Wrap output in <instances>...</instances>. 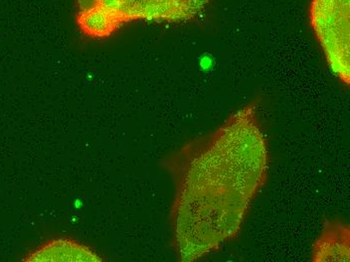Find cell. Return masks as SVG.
<instances>
[{
  "instance_id": "1",
  "label": "cell",
  "mask_w": 350,
  "mask_h": 262,
  "mask_svg": "<svg viewBox=\"0 0 350 262\" xmlns=\"http://www.w3.org/2000/svg\"><path fill=\"white\" fill-rule=\"evenodd\" d=\"M164 167L175 185L170 222L179 261L204 259L236 239L268 179V144L257 103L187 142Z\"/></svg>"
},
{
  "instance_id": "2",
  "label": "cell",
  "mask_w": 350,
  "mask_h": 262,
  "mask_svg": "<svg viewBox=\"0 0 350 262\" xmlns=\"http://www.w3.org/2000/svg\"><path fill=\"white\" fill-rule=\"evenodd\" d=\"M309 21L332 73L349 86L350 0H311Z\"/></svg>"
},
{
  "instance_id": "3",
  "label": "cell",
  "mask_w": 350,
  "mask_h": 262,
  "mask_svg": "<svg viewBox=\"0 0 350 262\" xmlns=\"http://www.w3.org/2000/svg\"><path fill=\"white\" fill-rule=\"evenodd\" d=\"M77 8L99 6L105 10L118 27L134 21L181 23L202 14L211 0H76Z\"/></svg>"
},
{
  "instance_id": "4",
  "label": "cell",
  "mask_w": 350,
  "mask_h": 262,
  "mask_svg": "<svg viewBox=\"0 0 350 262\" xmlns=\"http://www.w3.org/2000/svg\"><path fill=\"white\" fill-rule=\"evenodd\" d=\"M103 257L82 242L68 237H55L31 249L23 257L25 262H101Z\"/></svg>"
},
{
  "instance_id": "5",
  "label": "cell",
  "mask_w": 350,
  "mask_h": 262,
  "mask_svg": "<svg viewBox=\"0 0 350 262\" xmlns=\"http://www.w3.org/2000/svg\"><path fill=\"white\" fill-rule=\"evenodd\" d=\"M350 228L340 221H325L312 247V261H349Z\"/></svg>"
}]
</instances>
